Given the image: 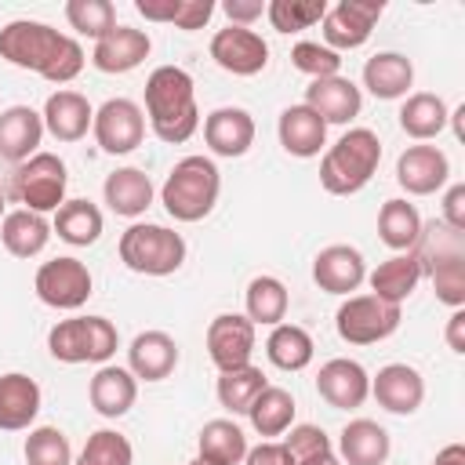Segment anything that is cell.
Listing matches in <instances>:
<instances>
[{
	"instance_id": "10",
	"label": "cell",
	"mask_w": 465,
	"mask_h": 465,
	"mask_svg": "<svg viewBox=\"0 0 465 465\" xmlns=\"http://www.w3.org/2000/svg\"><path fill=\"white\" fill-rule=\"evenodd\" d=\"M91 134L98 142L102 153L109 156H127L142 145L145 138V113L138 102L131 98H109L94 109V120H91Z\"/></svg>"
},
{
	"instance_id": "15",
	"label": "cell",
	"mask_w": 465,
	"mask_h": 465,
	"mask_svg": "<svg viewBox=\"0 0 465 465\" xmlns=\"http://www.w3.org/2000/svg\"><path fill=\"white\" fill-rule=\"evenodd\" d=\"M316 392L323 403H331L334 411H356L367 403L371 396V374L363 371V363L349 360V356H334L320 367L316 374Z\"/></svg>"
},
{
	"instance_id": "43",
	"label": "cell",
	"mask_w": 465,
	"mask_h": 465,
	"mask_svg": "<svg viewBox=\"0 0 465 465\" xmlns=\"http://www.w3.org/2000/svg\"><path fill=\"white\" fill-rule=\"evenodd\" d=\"M25 465H73V447L69 436L54 425H36L25 436Z\"/></svg>"
},
{
	"instance_id": "7",
	"label": "cell",
	"mask_w": 465,
	"mask_h": 465,
	"mask_svg": "<svg viewBox=\"0 0 465 465\" xmlns=\"http://www.w3.org/2000/svg\"><path fill=\"white\" fill-rule=\"evenodd\" d=\"M65 185H69V174L62 156L54 153H36L25 163H18L11 174V196L36 214L58 211L65 203Z\"/></svg>"
},
{
	"instance_id": "57",
	"label": "cell",
	"mask_w": 465,
	"mask_h": 465,
	"mask_svg": "<svg viewBox=\"0 0 465 465\" xmlns=\"http://www.w3.org/2000/svg\"><path fill=\"white\" fill-rule=\"evenodd\" d=\"M185 465H207V461H200V458H196V461H185Z\"/></svg>"
},
{
	"instance_id": "50",
	"label": "cell",
	"mask_w": 465,
	"mask_h": 465,
	"mask_svg": "<svg viewBox=\"0 0 465 465\" xmlns=\"http://www.w3.org/2000/svg\"><path fill=\"white\" fill-rule=\"evenodd\" d=\"M243 465H294V458H291V450H287L283 443H276V440H262L258 447H247Z\"/></svg>"
},
{
	"instance_id": "14",
	"label": "cell",
	"mask_w": 465,
	"mask_h": 465,
	"mask_svg": "<svg viewBox=\"0 0 465 465\" xmlns=\"http://www.w3.org/2000/svg\"><path fill=\"white\" fill-rule=\"evenodd\" d=\"M207 356L218 371L247 367L254 356V323L240 312H222L207 327Z\"/></svg>"
},
{
	"instance_id": "6",
	"label": "cell",
	"mask_w": 465,
	"mask_h": 465,
	"mask_svg": "<svg viewBox=\"0 0 465 465\" xmlns=\"http://www.w3.org/2000/svg\"><path fill=\"white\" fill-rule=\"evenodd\" d=\"M120 349V334L105 316H69L47 331V352L58 363H109Z\"/></svg>"
},
{
	"instance_id": "3",
	"label": "cell",
	"mask_w": 465,
	"mask_h": 465,
	"mask_svg": "<svg viewBox=\"0 0 465 465\" xmlns=\"http://www.w3.org/2000/svg\"><path fill=\"white\" fill-rule=\"evenodd\" d=\"M222 193V174L211 156H182L160 185V203L174 222H200L214 211Z\"/></svg>"
},
{
	"instance_id": "25",
	"label": "cell",
	"mask_w": 465,
	"mask_h": 465,
	"mask_svg": "<svg viewBox=\"0 0 465 465\" xmlns=\"http://www.w3.org/2000/svg\"><path fill=\"white\" fill-rule=\"evenodd\" d=\"M44 131L58 142H80L87 131H91V120H94V109L91 102L80 94V91H54L47 102H44Z\"/></svg>"
},
{
	"instance_id": "11",
	"label": "cell",
	"mask_w": 465,
	"mask_h": 465,
	"mask_svg": "<svg viewBox=\"0 0 465 465\" xmlns=\"http://www.w3.org/2000/svg\"><path fill=\"white\" fill-rule=\"evenodd\" d=\"M385 4L381 0H338V4H327V15H323V47H331L334 54L338 51H356L367 44L374 22L381 18Z\"/></svg>"
},
{
	"instance_id": "22",
	"label": "cell",
	"mask_w": 465,
	"mask_h": 465,
	"mask_svg": "<svg viewBox=\"0 0 465 465\" xmlns=\"http://www.w3.org/2000/svg\"><path fill=\"white\" fill-rule=\"evenodd\" d=\"M153 51V40L145 29H134V25H116L109 36H102L91 51V62L94 69L102 73H131L138 69Z\"/></svg>"
},
{
	"instance_id": "24",
	"label": "cell",
	"mask_w": 465,
	"mask_h": 465,
	"mask_svg": "<svg viewBox=\"0 0 465 465\" xmlns=\"http://www.w3.org/2000/svg\"><path fill=\"white\" fill-rule=\"evenodd\" d=\"M87 396H91V407L102 414V418H124L134 400H138V378L127 371V367H116V363H102L87 385Z\"/></svg>"
},
{
	"instance_id": "13",
	"label": "cell",
	"mask_w": 465,
	"mask_h": 465,
	"mask_svg": "<svg viewBox=\"0 0 465 465\" xmlns=\"http://www.w3.org/2000/svg\"><path fill=\"white\" fill-rule=\"evenodd\" d=\"M450 178V160L440 145H407L396 160V182L407 196H432L447 185Z\"/></svg>"
},
{
	"instance_id": "1",
	"label": "cell",
	"mask_w": 465,
	"mask_h": 465,
	"mask_svg": "<svg viewBox=\"0 0 465 465\" xmlns=\"http://www.w3.org/2000/svg\"><path fill=\"white\" fill-rule=\"evenodd\" d=\"M0 58L51 84H69L84 69V47L36 18H15L0 29Z\"/></svg>"
},
{
	"instance_id": "53",
	"label": "cell",
	"mask_w": 465,
	"mask_h": 465,
	"mask_svg": "<svg viewBox=\"0 0 465 465\" xmlns=\"http://www.w3.org/2000/svg\"><path fill=\"white\" fill-rule=\"evenodd\" d=\"M447 345H450V352L465 356V309L450 312V320H447Z\"/></svg>"
},
{
	"instance_id": "18",
	"label": "cell",
	"mask_w": 465,
	"mask_h": 465,
	"mask_svg": "<svg viewBox=\"0 0 465 465\" xmlns=\"http://www.w3.org/2000/svg\"><path fill=\"white\" fill-rule=\"evenodd\" d=\"M305 105L331 127V124H349L360 116L363 109V94L360 87L349 80V76H323V80H312L305 87Z\"/></svg>"
},
{
	"instance_id": "20",
	"label": "cell",
	"mask_w": 465,
	"mask_h": 465,
	"mask_svg": "<svg viewBox=\"0 0 465 465\" xmlns=\"http://www.w3.org/2000/svg\"><path fill=\"white\" fill-rule=\"evenodd\" d=\"M203 142L214 156H243L254 145V116L240 105H222L203 120Z\"/></svg>"
},
{
	"instance_id": "56",
	"label": "cell",
	"mask_w": 465,
	"mask_h": 465,
	"mask_svg": "<svg viewBox=\"0 0 465 465\" xmlns=\"http://www.w3.org/2000/svg\"><path fill=\"white\" fill-rule=\"evenodd\" d=\"M4 203H7V200H4V189H0V222H4Z\"/></svg>"
},
{
	"instance_id": "41",
	"label": "cell",
	"mask_w": 465,
	"mask_h": 465,
	"mask_svg": "<svg viewBox=\"0 0 465 465\" xmlns=\"http://www.w3.org/2000/svg\"><path fill=\"white\" fill-rule=\"evenodd\" d=\"M323 15H327V0H269L265 4V18L276 33L312 29L316 22H323Z\"/></svg>"
},
{
	"instance_id": "27",
	"label": "cell",
	"mask_w": 465,
	"mask_h": 465,
	"mask_svg": "<svg viewBox=\"0 0 465 465\" xmlns=\"http://www.w3.org/2000/svg\"><path fill=\"white\" fill-rule=\"evenodd\" d=\"M156 189L149 182V174L142 167H116L113 174H105L102 182V200L109 203L113 214L120 218H138L149 211Z\"/></svg>"
},
{
	"instance_id": "36",
	"label": "cell",
	"mask_w": 465,
	"mask_h": 465,
	"mask_svg": "<svg viewBox=\"0 0 465 465\" xmlns=\"http://www.w3.org/2000/svg\"><path fill=\"white\" fill-rule=\"evenodd\" d=\"M294 396L287 392V389H280V385H265L258 396H254V403L247 407V418H251V429L258 432V436H265V440H272V436H283L291 425H294Z\"/></svg>"
},
{
	"instance_id": "54",
	"label": "cell",
	"mask_w": 465,
	"mask_h": 465,
	"mask_svg": "<svg viewBox=\"0 0 465 465\" xmlns=\"http://www.w3.org/2000/svg\"><path fill=\"white\" fill-rule=\"evenodd\" d=\"M432 465H465V447H461V443H447V447L436 454Z\"/></svg>"
},
{
	"instance_id": "42",
	"label": "cell",
	"mask_w": 465,
	"mask_h": 465,
	"mask_svg": "<svg viewBox=\"0 0 465 465\" xmlns=\"http://www.w3.org/2000/svg\"><path fill=\"white\" fill-rule=\"evenodd\" d=\"M65 22L80 33V36H91L94 44L102 36H109L120 22H116V7L109 0H69L65 4Z\"/></svg>"
},
{
	"instance_id": "17",
	"label": "cell",
	"mask_w": 465,
	"mask_h": 465,
	"mask_svg": "<svg viewBox=\"0 0 465 465\" xmlns=\"http://www.w3.org/2000/svg\"><path fill=\"white\" fill-rule=\"evenodd\" d=\"M312 280L327 294H352L367 280V262L349 243H331L312 258Z\"/></svg>"
},
{
	"instance_id": "55",
	"label": "cell",
	"mask_w": 465,
	"mask_h": 465,
	"mask_svg": "<svg viewBox=\"0 0 465 465\" xmlns=\"http://www.w3.org/2000/svg\"><path fill=\"white\" fill-rule=\"evenodd\" d=\"M294 465H341V458H338L334 450H323V454H312V458H305V461H294Z\"/></svg>"
},
{
	"instance_id": "31",
	"label": "cell",
	"mask_w": 465,
	"mask_h": 465,
	"mask_svg": "<svg viewBox=\"0 0 465 465\" xmlns=\"http://www.w3.org/2000/svg\"><path fill=\"white\" fill-rule=\"evenodd\" d=\"M0 240H4L7 254L36 258L51 240V222L44 214H36V211H25V207L7 211L4 222H0Z\"/></svg>"
},
{
	"instance_id": "39",
	"label": "cell",
	"mask_w": 465,
	"mask_h": 465,
	"mask_svg": "<svg viewBox=\"0 0 465 465\" xmlns=\"http://www.w3.org/2000/svg\"><path fill=\"white\" fill-rule=\"evenodd\" d=\"M418 232H421V214H418L414 203H407L400 196L381 203V211H378V236H381L385 247H392V251L403 254V251L414 247Z\"/></svg>"
},
{
	"instance_id": "28",
	"label": "cell",
	"mask_w": 465,
	"mask_h": 465,
	"mask_svg": "<svg viewBox=\"0 0 465 465\" xmlns=\"http://www.w3.org/2000/svg\"><path fill=\"white\" fill-rule=\"evenodd\" d=\"M411 84H414V65H411V58L400 54V51H378V54H371L367 65H363V87H367L374 98H381V102L407 98Z\"/></svg>"
},
{
	"instance_id": "26",
	"label": "cell",
	"mask_w": 465,
	"mask_h": 465,
	"mask_svg": "<svg viewBox=\"0 0 465 465\" xmlns=\"http://www.w3.org/2000/svg\"><path fill=\"white\" fill-rule=\"evenodd\" d=\"M276 134H280V145L298 156V160H309V156H320V149L327 145V124L302 102V105H287L276 120Z\"/></svg>"
},
{
	"instance_id": "47",
	"label": "cell",
	"mask_w": 465,
	"mask_h": 465,
	"mask_svg": "<svg viewBox=\"0 0 465 465\" xmlns=\"http://www.w3.org/2000/svg\"><path fill=\"white\" fill-rule=\"evenodd\" d=\"M283 447L291 450V458H294V461H305V458H312V454L334 450L331 436H327L320 425H309V421L291 425V429H287V436H283Z\"/></svg>"
},
{
	"instance_id": "45",
	"label": "cell",
	"mask_w": 465,
	"mask_h": 465,
	"mask_svg": "<svg viewBox=\"0 0 465 465\" xmlns=\"http://www.w3.org/2000/svg\"><path fill=\"white\" fill-rule=\"evenodd\" d=\"M291 65L312 80H323V76H338L341 69V54H334L331 47H323L320 40H298L291 47Z\"/></svg>"
},
{
	"instance_id": "21",
	"label": "cell",
	"mask_w": 465,
	"mask_h": 465,
	"mask_svg": "<svg viewBox=\"0 0 465 465\" xmlns=\"http://www.w3.org/2000/svg\"><path fill=\"white\" fill-rule=\"evenodd\" d=\"M44 138V116L29 105H7L0 113V160L7 163H25L29 156L40 153Z\"/></svg>"
},
{
	"instance_id": "19",
	"label": "cell",
	"mask_w": 465,
	"mask_h": 465,
	"mask_svg": "<svg viewBox=\"0 0 465 465\" xmlns=\"http://www.w3.org/2000/svg\"><path fill=\"white\" fill-rule=\"evenodd\" d=\"M178 367V341L167 331H142L127 345V371L138 381H163Z\"/></svg>"
},
{
	"instance_id": "44",
	"label": "cell",
	"mask_w": 465,
	"mask_h": 465,
	"mask_svg": "<svg viewBox=\"0 0 465 465\" xmlns=\"http://www.w3.org/2000/svg\"><path fill=\"white\" fill-rule=\"evenodd\" d=\"M134 461V447L124 432L116 429H98L87 436L84 450L76 454L73 465H131Z\"/></svg>"
},
{
	"instance_id": "48",
	"label": "cell",
	"mask_w": 465,
	"mask_h": 465,
	"mask_svg": "<svg viewBox=\"0 0 465 465\" xmlns=\"http://www.w3.org/2000/svg\"><path fill=\"white\" fill-rule=\"evenodd\" d=\"M211 15H214V4H211V0H182L171 25L193 33V29H203V25L211 22Z\"/></svg>"
},
{
	"instance_id": "30",
	"label": "cell",
	"mask_w": 465,
	"mask_h": 465,
	"mask_svg": "<svg viewBox=\"0 0 465 465\" xmlns=\"http://www.w3.org/2000/svg\"><path fill=\"white\" fill-rule=\"evenodd\" d=\"M367 283H371V294L374 298L392 302V305H403L414 294V287L421 283V265H418V258L411 251H403V254L385 258L374 272H367Z\"/></svg>"
},
{
	"instance_id": "23",
	"label": "cell",
	"mask_w": 465,
	"mask_h": 465,
	"mask_svg": "<svg viewBox=\"0 0 465 465\" xmlns=\"http://www.w3.org/2000/svg\"><path fill=\"white\" fill-rule=\"evenodd\" d=\"M44 403L40 385L22 374V371H7L0 374V432H22L36 421Z\"/></svg>"
},
{
	"instance_id": "52",
	"label": "cell",
	"mask_w": 465,
	"mask_h": 465,
	"mask_svg": "<svg viewBox=\"0 0 465 465\" xmlns=\"http://www.w3.org/2000/svg\"><path fill=\"white\" fill-rule=\"evenodd\" d=\"M178 4H182V0H134V11H138L145 22H174Z\"/></svg>"
},
{
	"instance_id": "12",
	"label": "cell",
	"mask_w": 465,
	"mask_h": 465,
	"mask_svg": "<svg viewBox=\"0 0 465 465\" xmlns=\"http://www.w3.org/2000/svg\"><path fill=\"white\" fill-rule=\"evenodd\" d=\"M211 58L218 69H225L232 76H258L269 65V44L254 29L225 25L211 36Z\"/></svg>"
},
{
	"instance_id": "5",
	"label": "cell",
	"mask_w": 465,
	"mask_h": 465,
	"mask_svg": "<svg viewBox=\"0 0 465 465\" xmlns=\"http://www.w3.org/2000/svg\"><path fill=\"white\" fill-rule=\"evenodd\" d=\"M116 254L138 276H171L185 262V240H182V232H174L167 225L134 222L120 232Z\"/></svg>"
},
{
	"instance_id": "34",
	"label": "cell",
	"mask_w": 465,
	"mask_h": 465,
	"mask_svg": "<svg viewBox=\"0 0 465 465\" xmlns=\"http://www.w3.org/2000/svg\"><path fill=\"white\" fill-rule=\"evenodd\" d=\"M411 254L418 258L421 276H429L436 265L465 258V232H454V229H450V225H443L440 218L421 222V232H418V240H414Z\"/></svg>"
},
{
	"instance_id": "38",
	"label": "cell",
	"mask_w": 465,
	"mask_h": 465,
	"mask_svg": "<svg viewBox=\"0 0 465 465\" xmlns=\"http://www.w3.org/2000/svg\"><path fill=\"white\" fill-rule=\"evenodd\" d=\"M312 352H316L312 334L298 323H276L272 334L265 338V356L280 371H305L312 363Z\"/></svg>"
},
{
	"instance_id": "46",
	"label": "cell",
	"mask_w": 465,
	"mask_h": 465,
	"mask_svg": "<svg viewBox=\"0 0 465 465\" xmlns=\"http://www.w3.org/2000/svg\"><path fill=\"white\" fill-rule=\"evenodd\" d=\"M429 280H432V291H436V298L443 305H450V309H461L465 305V258L436 265L429 272Z\"/></svg>"
},
{
	"instance_id": "8",
	"label": "cell",
	"mask_w": 465,
	"mask_h": 465,
	"mask_svg": "<svg viewBox=\"0 0 465 465\" xmlns=\"http://www.w3.org/2000/svg\"><path fill=\"white\" fill-rule=\"evenodd\" d=\"M338 338L349 345H378L400 327V305L374 294H349L334 312Z\"/></svg>"
},
{
	"instance_id": "9",
	"label": "cell",
	"mask_w": 465,
	"mask_h": 465,
	"mask_svg": "<svg viewBox=\"0 0 465 465\" xmlns=\"http://www.w3.org/2000/svg\"><path fill=\"white\" fill-rule=\"evenodd\" d=\"M91 287H94L91 269L80 258H73V254L44 262L36 269V276H33L36 298L44 305H51V309H62V312H76L80 305H87V298L94 294Z\"/></svg>"
},
{
	"instance_id": "2",
	"label": "cell",
	"mask_w": 465,
	"mask_h": 465,
	"mask_svg": "<svg viewBox=\"0 0 465 465\" xmlns=\"http://www.w3.org/2000/svg\"><path fill=\"white\" fill-rule=\"evenodd\" d=\"M149 127L160 142L182 145L200 127L196 109V84L182 65H156L145 80V109Z\"/></svg>"
},
{
	"instance_id": "40",
	"label": "cell",
	"mask_w": 465,
	"mask_h": 465,
	"mask_svg": "<svg viewBox=\"0 0 465 465\" xmlns=\"http://www.w3.org/2000/svg\"><path fill=\"white\" fill-rule=\"evenodd\" d=\"M265 385H269V381H265L262 367L247 363V367H236V371H218L214 392H218V403H222L225 411L247 414V407L254 403V396H258Z\"/></svg>"
},
{
	"instance_id": "16",
	"label": "cell",
	"mask_w": 465,
	"mask_h": 465,
	"mask_svg": "<svg viewBox=\"0 0 465 465\" xmlns=\"http://www.w3.org/2000/svg\"><path fill=\"white\" fill-rule=\"evenodd\" d=\"M371 396L378 400V407H385L389 414H414L425 400V378L418 367L411 363H385L374 378H371Z\"/></svg>"
},
{
	"instance_id": "49",
	"label": "cell",
	"mask_w": 465,
	"mask_h": 465,
	"mask_svg": "<svg viewBox=\"0 0 465 465\" xmlns=\"http://www.w3.org/2000/svg\"><path fill=\"white\" fill-rule=\"evenodd\" d=\"M443 225H450L454 232H465V185L454 182L447 193H443V214H440Z\"/></svg>"
},
{
	"instance_id": "35",
	"label": "cell",
	"mask_w": 465,
	"mask_h": 465,
	"mask_svg": "<svg viewBox=\"0 0 465 465\" xmlns=\"http://www.w3.org/2000/svg\"><path fill=\"white\" fill-rule=\"evenodd\" d=\"M196 450H200V461L207 465H243L247 458V436L236 421L229 418H214L200 429V440H196Z\"/></svg>"
},
{
	"instance_id": "37",
	"label": "cell",
	"mask_w": 465,
	"mask_h": 465,
	"mask_svg": "<svg viewBox=\"0 0 465 465\" xmlns=\"http://www.w3.org/2000/svg\"><path fill=\"white\" fill-rule=\"evenodd\" d=\"M243 305H247V320L258 327H276V323H283V316H287V305H291V294H287V287H283V280H276V276H254L251 283H247V291H243Z\"/></svg>"
},
{
	"instance_id": "51",
	"label": "cell",
	"mask_w": 465,
	"mask_h": 465,
	"mask_svg": "<svg viewBox=\"0 0 465 465\" xmlns=\"http://www.w3.org/2000/svg\"><path fill=\"white\" fill-rule=\"evenodd\" d=\"M222 11H225V18H229V25L251 29V25L265 15V4H262V0H225Z\"/></svg>"
},
{
	"instance_id": "32",
	"label": "cell",
	"mask_w": 465,
	"mask_h": 465,
	"mask_svg": "<svg viewBox=\"0 0 465 465\" xmlns=\"http://www.w3.org/2000/svg\"><path fill=\"white\" fill-rule=\"evenodd\" d=\"M105 229V218L98 211V203L76 196V200H65L58 211H54V222H51V232H58V240H65L69 247H91Z\"/></svg>"
},
{
	"instance_id": "4",
	"label": "cell",
	"mask_w": 465,
	"mask_h": 465,
	"mask_svg": "<svg viewBox=\"0 0 465 465\" xmlns=\"http://www.w3.org/2000/svg\"><path fill=\"white\" fill-rule=\"evenodd\" d=\"M381 163V142L371 127H349L331 149H323L320 160V185L331 196H352L360 193Z\"/></svg>"
},
{
	"instance_id": "33",
	"label": "cell",
	"mask_w": 465,
	"mask_h": 465,
	"mask_svg": "<svg viewBox=\"0 0 465 465\" xmlns=\"http://www.w3.org/2000/svg\"><path fill=\"white\" fill-rule=\"evenodd\" d=\"M447 116H450L447 102H443L440 94H432V91H414V94H407L403 105H400V127H403V134L414 138V142L436 138V134L447 127Z\"/></svg>"
},
{
	"instance_id": "29",
	"label": "cell",
	"mask_w": 465,
	"mask_h": 465,
	"mask_svg": "<svg viewBox=\"0 0 465 465\" xmlns=\"http://www.w3.org/2000/svg\"><path fill=\"white\" fill-rule=\"evenodd\" d=\"M389 432L371 418H352L338 432V458L341 465H385L389 458Z\"/></svg>"
}]
</instances>
